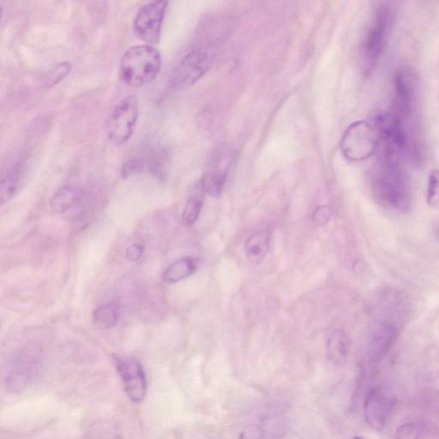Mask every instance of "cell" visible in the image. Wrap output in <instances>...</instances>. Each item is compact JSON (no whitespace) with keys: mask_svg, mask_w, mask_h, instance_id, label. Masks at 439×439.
I'll use <instances>...</instances> for the list:
<instances>
[{"mask_svg":"<svg viewBox=\"0 0 439 439\" xmlns=\"http://www.w3.org/2000/svg\"><path fill=\"white\" fill-rule=\"evenodd\" d=\"M198 266V260L191 257H182L176 262L171 264L163 274V279L166 283H178L190 277L195 272Z\"/></svg>","mask_w":439,"mask_h":439,"instance_id":"obj_16","label":"cell"},{"mask_svg":"<svg viewBox=\"0 0 439 439\" xmlns=\"http://www.w3.org/2000/svg\"><path fill=\"white\" fill-rule=\"evenodd\" d=\"M393 398L380 388L370 390L364 406L367 423L376 430L385 427L388 417L393 410Z\"/></svg>","mask_w":439,"mask_h":439,"instance_id":"obj_13","label":"cell"},{"mask_svg":"<svg viewBox=\"0 0 439 439\" xmlns=\"http://www.w3.org/2000/svg\"><path fill=\"white\" fill-rule=\"evenodd\" d=\"M375 317L369 332L370 355L379 359L389 351L407 320L410 309L406 298L397 292L388 291L377 300Z\"/></svg>","mask_w":439,"mask_h":439,"instance_id":"obj_1","label":"cell"},{"mask_svg":"<svg viewBox=\"0 0 439 439\" xmlns=\"http://www.w3.org/2000/svg\"><path fill=\"white\" fill-rule=\"evenodd\" d=\"M427 201L431 208L439 209V170H432L429 174Z\"/></svg>","mask_w":439,"mask_h":439,"instance_id":"obj_22","label":"cell"},{"mask_svg":"<svg viewBox=\"0 0 439 439\" xmlns=\"http://www.w3.org/2000/svg\"><path fill=\"white\" fill-rule=\"evenodd\" d=\"M161 67L159 51L149 44L136 45L129 47L123 55L120 78L130 87H143L156 79Z\"/></svg>","mask_w":439,"mask_h":439,"instance_id":"obj_3","label":"cell"},{"mask_svg":"<svg viewBox=\"0 0 439 439\" xmlns=\"http://www.w3.org/2000/svg\"><path fill=\"white\" fill-rule=\"evenodd\" d=\"M394 20V7L389 3H380L374 10L368 29L364 34L360 57L367 72L376 67L389 40Z\"/></svg>","mask_w":439,"mask_h":439,"instance_id":"obj_4","label":"cell"},{"mask_svg":"<svg viewBox=\"0 0 439 439\" xmlns=\"http://www.w3.org/2000/svg\"><path fill=\"white\" fill-rule=\"evenodd\" d=\"M396 439H418L420 431L413 423L401 425L396 430Z\"/></svg>","mask_w":439,"mask_h":439,"instance_id":"obj_24","label":"cell"},{"mask_svg":"<svg viewBox=\"0 0 439 439\" xmlns=\"http://www.w3.org/2000/svg\"><path fill=\"white\" fill-rule=\"evenodd\" d=\"M71 70V64L67 63V62H63V63L58 64L56 68L51 71L50 75H48L49 79H48L47 82V87H51V86L58 84V82L63 80V79L70 73Z\"/></svg>","mask_w":439,"mask_h":439,"instance_id":"obj_23","label":"cell"},{"mask_svg":"<svg viewBox=\"0 0 439 439\" xmlns=\"http://www.w3.org/2000/svg\"><path fill=\"white\" fill-rule=\"evenodd\" d=\"M374 126L382 142L383 160L399 163L408 147L403 119L396 112L382 113L377 117Z\"/></svg>","mask_w":439,"mask_h":439,"instance_id":"obj_8","label":"cell"},{"mask_svg":"<svg viewBox=\"0 0 439 439\" xmlns=\"http://www.w3.org/2000/svg\"><path fill=\"white\" fill-rule=\"evenodd\" d=\"M139 116V101L129 95L120 99L110 111L106 122V133L109 142L119 146L130 139Z\"/></svg>","mask_w":439,"mask_h":439,"instance_id":"obj_6","label":"cell"},{"mask_svg":"<svg viewBox=\"0 0 439 439\" xmlns=\"http://www.w3.org/2000/svg\"><path fill=\"white\" fill-rule=\"evenodd\" d=\"M144 252V247L140 244H133L126 250V257L130 261L135 262V261L139 260L141 257L143 256Z\"/></svg>","mask_w":439,"mask_h":439,"instance_id":"obj_26","label":"cell"},{"mask_svg":"<svg viewBox=\"0 0 439 439\" xmlns=\"http://www.w3.org/2000/svg\"><path fill=\"white\" fill-rule=\"evenodd\" d=\"M349 439H366L365 438L363 437H360V436H355V437H353Z\"/></svg>","mask_w":439,"mask_h":439,"instance_id":"obj_28","label":"cell"},{"mask_svg":"<svg viewBox=\"0 0 439 439\" xmlns=\"http://www.w3.org/2000/svg\"><path fill=\"white\" fill-rule=\"evenodd\" d=\"M350 338L345 331H335L333 332L327 342V355L331 362L334 365H342L348 358L350 352Z\"/></svg>","mask_w":439,"mask_h":439,"instance_id":"obj_14","label":"cell"},{"mask_svg":"<svg viewBox=\"0 0 439 439\" xmlns=\"http://www.w3.org/2000/svg\"><path fill=\"white\" fill-rule=\"evenodd\" d=\"M231 154L228 151H220L213 158L201 178L200 184L205 193L219 197L224 187L232 163Z\"/></svg>","mask_w":439,"mask_h":439,"instance_id":"obj_12","label":"cell"},{"mask_svg":"<svg viewBox=\"0 0 439 439\" xmlns=\"http://www.w3.org/2000/svg\"><path fill=\"white\" fill-rule=\"evenodd\" d=\"M120 318V309L115 303L102 305L95 309L93 313V324L99 329H110L118 324Z\"/></svg>","mask_w":439,"mask_h":439,"instance_id":"obj_18","label":"cell"},{"mask_svg":"<svg viewBox=\"0 0 439 439\" xmlns=\"http://www.w3.org/2000/svg\"><path fill=\"white\" fill-rule=\"evenodd\" d=\"M379 137L375 126L359 120L350 125L343 134L341 150L346 159L359 163L368 159L376 152Z\"/></svg>","mask_w":439,"mask_h":439,"instance_id":"obj_5","label":"cell"},{"mask_svg":"<svg viewBox=\"0 0 439 439\" xmlns=\"http://www.w3.org/2000/svg\"><path fill=\"white\" fill-rule=\"evenodd\" d=\"M31 380L30 372L25 369L14 370L6 379L7 390L10 392H22L29 385Z\"/></svg>","mask_w":439,"mask_h":439,"instance_id":"obj_21","label":"cell"},{"mask_svg":"<svg viewBox=\"0 0 439 439\" xmlns=\"http://www.w3.org/2000/svg\"><path fill=\"white\" fill-rule=\"evenodd\" d=\"M370 191L374 200L387 211L404 213L410 209V183L399 163L383 160L373 171Z\"/></svg>","mask_w":439,"mask_h":439,"instance_id":"obj_2","label":"cell"},{"mask_svg":"<svg viewBox=\"0 0 439 439\" xmlns=\"http://www.w3.org/2000/svg\"><path fill=\"white\" fill-rule=\"evenodd\" d=\"M167 1H152L143 5L134 19V30L141 40L147 44L159 43Z\"/></svg>","mask_w":439,"mask_h":439,"instance_id":"obj_9","label":"cell"},{"mask_svg":"<svg viewBox=\"0 0 439 439\" xmlns=\"http://www.w3.org/2000/svg\"><path fill=\"white\" fill-rule=\"evenodd\" d=\"M79 195H80V191L74 185H64L51 198V208L56 213L67 211L78 201Z\"/></svg>","mask_w":439,"mask_h":439,"instance_id":"obj_19","label":"cell"},{"mask_svg":"<svg viewBox=\"0 0 439 439\" xmlns=\"http://www.w3.org/2000/svg\"><path fill=\"white\" fill-rule=\"evenodd\" d=\"M434 235L436 237V239H437L439 241V224L436 226V228L434 230Z\"/></svg>","mask_w":439,"mask_h":439,"instance_id":"obj_27","label":"cell"},{"mask_svg":"<svg viewBox=\"0 0 439 439\" xmlns=\"http://www.w3.org/2000/svg\"><path fill=\"white\" fill-rule=\"evenodd\" d=\"M215 47L212 44L199 45L185 54L171 75L174 88H187L204 77L211 67Z\"/></svg>","mask_w":439,"mask_h":439,"instance_id":"obj_7","label":"cell"},{"mask_svg":"<svg viewBox=\"0 0 439 439\" xmlns=\"http://www.w3.org/2000/svg\"><path fill=\"white\" fill-rule=\"evenodd\" d=\"M270 233L268 230H260L254 233L246 240L245 249L250 262L259 263L269 252Z\"/></svg>","mask_w":439,"mask_h":439,"instance_id":"obj_15","label":"cell"},{"mask_svg":"<svg viewBox=\"0 0 439 439\" xmlns=\"http://www.w3.org/2000/svg\"><path fill=\"white\" fill-rule=\"evenodd\" d=\"M331 218V209L326 206H320V207L316 209L312 214V220H313L315 224L320 226L327 225Z\"/></svg>","mask_w":439,"mask_h":439,"instance_id":"obj_25","label":"cell"},{"mask_svg":"<svg viewBox=\"0 0 439 439\" xmlns=\"http://www.w3.org/2000/svg\"><path fill=\"white\" fill-rule=\"evenodd\" d=\"M394 99L398 115L407 118L416 101L418 80L413 71L406 67L397 69L394 77Z\"/></svg>","mask_w":439,"mask_h":439,"instance_id":"obj_11","label":"cell"},{"mask_svg":"<svg viewBox=\"0 0 439 439\" xmlns=\"http://www.w3.org/2000/svg\"><path fill=\"white\" fill-rule=\"evenodd\" d=\"M21 175V164L14 163L7 168L6 171L3 174L1 184H0V202L1 204L10 200L16 194L19 188Z\"/></svg>","mask_w":439,"mask_h":439,"instance_id":"obj_17","label":"cell"},{"mask_svg":"<svg viewBox=\"0 0 439 439\" xmlns=\"http://www.w3.org/2000/svg\"><path fill=\"white\" fill-rule=\"evenodd\" d=\"M205 193L200 182H198L197 187L192 194L189 198L187 204L185 205L182 219L185 224H194L200 215L202 208V195Z\"/></svg>","mask_w":439,"mask_h":439,"instance_id":"obj_20","label":"cell"},{"mask_svg":"<svg viewBox=\"0 0 439 439\" xmlns=\"http://www.w3.org/2000/svg\"><path fill=\"white\" fill-rule=\"evenodd\" d=\"M115 364L127 396L134 403H139L147 391L146 374L139 360L130 357L116 356Z\"/></svg>","mask_w":439,"mask_h":439,"instance_id":"obj_10","label":"cell"}]
</instances>
